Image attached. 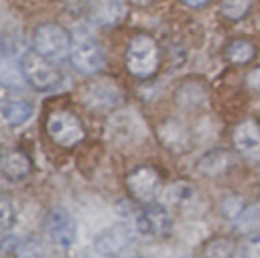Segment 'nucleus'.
Instances as JSON below:
<instances>
[{
	"instance_id": "nucleus-1",
	"label": "nucleus",
	"mask_w": 260,
	"mask_h": 258,
	"mask_svg": "<svg viewBox=\"0 0 260 258\" xmlns=\"http://www.w3.org/2000/svg\"><path fill=\"white\" fill-rule=\"evenodd\" d=\"M18 67L26 83L37 91H53L61 85V71L57 65L43 55H39L35 49H26L20 53Z\"/></svg>"
},
{
	"instance_id": "nucleus-2",
	"label": "nucleus",
	"mask_w": 260,
	"mask_h": 258,
	"mask_svg": "<svg viewBox=\"0 0 260 258\" xmlns=\"http://www.w3.org/2000/svg\"><path fill=\"white\" fill-rule=\"evenodd\" d=\"M160 65V49L154 37L136 35L126 51V67L138 79H148L158 71Z\"/></svg>"
},
{
	"instance_id": "nucleus-3",
	"label": "nucleus",
	"mask_w": 260,
	"mask_h": 258,
	"mask_svg": "<svg viewBox=\"0 0 260 258\" xmlns=\"http://www.w3.org/2000/svg\"><path fill=\"white\" fill-rule=\"evenodd\" d=\"M71 35L55 22L41 24L32 37V49L49 61H61L71 53Z\"/></svg>"
},
{
	"instance_id": "nucleus-4",
	"label": "nucleus",
	"mask_w": 260,
	"mask_h": 258,
	"mask_svg": "<svg viewBox=\"0 0 260 258\" xmlns=\"http://www.w3.org/2000/svg\"><path fill=\"white\" fill-rule=\"evenodd\" d=\"M45 128H47L49 138L63 148L77 146L85 136V130H83V124L79 122V118L69 112H63V110L51 112L47 116Z\"/></svg>"
},
{
	"instance_id": "nucleus-5",
	"label": "nucleus",
	"mask_w": 260,
	"mask_h": 258,
	"mask_svg": "<svg viewBox=\"0 0 260 258\" xmlns=\"http://www.w3.org/2000/svg\"><path fill=\"white\" fill-rule=\"evenodd\" d=\"M69 61L71 65L83 73V75H93L104 67V51L100 47V43L95 39L89 37H79L77 41H73L71 45V53H69Z\"/></svg>"
},
{
	"instance_id": "nucleus-6",
	"label": "nucleus",
	"mask_w": 260,
	"mask_h": 258,
	"mask_svg": "<svg viewBox=\"0 0 260 258\" xmlns=\"http://www.w3.org/2000/svg\"><path fill=\"white\" fill-rule=\"evenodd\" d=\"M126 187L136 201H140L144 205L152 203L160 189V173H158V169L148 167V165L136 167L126 179Z\"/></svg>"
},
{
	"instance_id": "nucleus-7",
	"label": "nucleus",
	"mask_w": 260,
	"mask_h": 258,
	"mask_svg": "<svg viewBox=\"0 0 260 258\" xmlns=\"http://www.w3.org/2000/svg\"><path fill=\"white\" fill-rule=\"evenodd\" d=\"M45 232L49 240L59 248H71L77 238L75 219L63 207H53L45 217Z\"/></svg>"
},
{
	"instance_id": "nucleus-8",
	"label": "nucleus",
	"mask_w": 260,
	"mask_h": 258,
	"mask_svg": "<svg viewBox=\"0 0 260 258\" xmlns=\"http://www.w3.org/2000/svg\"><path fill=\"white\" fill-rule=\"evenodd\" d=\"M173 219L169 209L162 203H146L138 215H136V230L142 236H150V238H162L171 232Z\"/></svg>"
},
{
	"instance_id": "nucleus-9",
	"label": "nucleus",
	"mask_w": 260,
	"mask_h": 258,
	"mask_svg": "<svg viewBox=\"0 0 260 258\" xmlns=\"http://www.w3.org/2000/svg\"><path fill=\"white\" fill-rule=\"evenodd\" d=\"M132 242V234L128 230L126 223H114L106 230H102L95 240H93V246H95V252L106 256V258H114V256H120Z\"/></svg>"
},
{
	"instance_id": "nucleus-10",
	"label": "nucleus",
	"mask_w": 260,
	"mask_h": 258,
	"mask_svg": "<svg viewBox=\"0 0 260 258\" xmlns=\"http://www.w3.org/2000/svg\"><path fill=\"white\" fill-rule=\"evenodd\" d=\"M234 148L250 163H260V126L256 120H244L234 128Z\"/></svg>"
},
{
	"instance_id": "nucleus-11",
	"label": "nucleus",
	"mask_w": 260,
	"mask_h": 258,
	"mask_svg": "<svg viewBox=\"0 0 260 258\" xmlns=\"http://www.w3.org/2000/svg\"><path fill=\"white\" fill-rule=\"evenodd\" d=\"M128 6L124 0H89L87 18L95 26H114L126 18Z\"/></svg>"
},
{
	"instance_id": "nucleus-12",
	"label": "nucleus",
	"mask_w": 260,
	"mask_h": 258,
	"mask_svg": "<svg viewBox=\"0 0 260 258\" xmlns=\"http://www.w3.org/2000/svg\"><path fill=\"white\" fill-rule=\"evenodd\" d=\"M120 102H122V89L110 79L93 81L85 89V104L91 106L93 110H100V112L110 110V108H116Z\"/></svg>"
},
{
	"instance_id": "nucleus-13",
	"label": "nucleus",
	"mask_w": 260,
	"mask_h": 258,
	"mask_svg": "<svg viewBox=\"0 0 260 258\" xmlns=\"http://www.w3.org/2000/svg\"><path fill=\"white\" fill-rule=\"evenodd\" d=\"M35 114V106L28 100H0V122L8 128L24 126Z\"/></svg>"
},
{
	"instance_id": "nucleus-14",
	"label": "nucleus",
	"mask_w": 260,
	"mask_h": 258,
	"mask_svg": "<svg viewBox=\"0 0 260 258\" xmlns=\"http://www.w3.org/2000/svg\"><path fill=\"white\" fill-rule=\"evenodd\" d=\"M30 171H32V163H30L28 154H24L20 150H12L0 160V173L8 181H14V183L22 181L30 175Z\"/></svg>"
},
{
	"instance_id": "nucleus-15",
	"label": "nucleus",
	"mask_w": 260,
	"mask_h": 258,
	"mask_svg": "<svg viewBox=\"0 0 260 258\" xmlns=\"http://www.w3.org/2000/svg\"><path fill=\"white\" fill-rule=\"evenodd\" d=\"M256 57V45L248 39H234L225 45V59L234 65H246Z\"/></svg>"
},
{
	"instance_id": "nucleus-16",
	"label": "nucleus",
	"mask_w": 260,
	"mask_h": 258,
	"mask_svg": "<svg viewBox=\"0 0 260 258\" xmlns=\"http://www.w3.org/2000/svg\"><path fill=\"white\" fill-rule=\"evenodd\" d=\"M234 254H236V242L225 236L211 238L203 246V258H232Z\"/></svg>"
},
{
	"instance_id": "nucleus-17",
	"label": "nucleus",
	"mask_w": 260,
	"mask_h": 258,
	"mask_svg": "<svg viewBox=\"0 0 260 258\" xmlns=\"http://www.w3.org/2000/svg\"><path fill=\"white\" fill-rule=\"evenodd\" d=\"M250 6H252V0H221L219 10L223 18L236 22V20H242L250 12Z\"/></svg>"
},
{
	"instance_id": "nucleus-18",
	"label": "nucleus",
	"mask_w": 260,
	"mask_h": 258,
	"mask_svg": "<svg viewBox=\"0 0 260 258\" xmlns=\"http://www.w3.org/2000/svg\"><path fill=\"white\" fill-rule=\"evenodd\" d=\"M185 136H187L185 128L181 124H177V122H169L167 126L160 128V138H162V142H165L167 148L179 150L177 144H181V148H185Z\"/></svg>"
},
{
	"instance_id": "nucleus-19",
	"label": "nucleus",
	"mask_w": 260,
	"mask_h": 258,
	"mask_svg": "<svg viewBox=\"0 0 260 258\" xmlns=\"http://www.w3.org/2000/svg\"><path fill=\"white\" fill-rule=\"evenodd\" d=\"M16 223V209L10 199L0 197V234H6Z\"/></svg>"
},
{
	"instance_id": "nucleus-20",
	"label": "nucleus",
	"mask_w": 260,
	"mask_h": 258,
	"mask_svg": "<svg viewBox=\"0 0 260 258\" xmlns=\"http://www.w3.org/2000/svg\"><path fill=\"white\" fill-rule=\"evenodd\" d=\"M16 258H45V248L39 240L28 238L16 246Z\"/></svg>"
},
{
	"instance_id": "nucleus-21",
	"label": "nucleus",
	"mask_w": 260,
	"mask_h": 258,
	"mask_svg": "<svg viewBox=\"0 0 260 258\" xmlns=\"http://www.w3.org/2000/svg\"><path fill=\"white\" fill-rule=\"evenodd\" d=\"M6 69H8L10 73H14V65H12V61H10L8 43H6V39H4L2 33H0V79H4V81L8 83V73H6ZM14 75H16V73H14Z\"/></svg>"
},
{
	"instance_id": "nucleus-22",
	"label": "nucleus",
	"mask_w": 260,
	"mask_h": 258,
	"mask_svg": "<svg viewBox=\"0 0 260 258\" xmlns=\"http://www.w3.org/2000/svg\"><path fill=\"white\" fill-rule=\"evenodd\" d=\"M191 195H193V187L187 185V183H175V185L169 187V191H167V199H169L171 203H183V201H187Z\"/></svg>"
},
{
	"instance_id": "nucleus-23",
	"label": "nucleus",
	"mask_w": 260,
	"mask_h": 258,
	"mask_svg": "<svg viewBox=\"0 0 260 258\" xmlns=\"http://www.w3.org/2000/svg\"><path fill=\"white\" fill-rule=\"evenodd\" d=\"M242 256L244 258H260V234H256L244 242Z\"/></svg>"
},
{
	"instance_id": "nucleus-24",
	"label": "nucleus",
	"mask_w": 260,
	"mask_h": 258,
	"mask_svg": "<svg viewBox=\"0 0 260 258\" xmlns=\"http://www.w3.org/2000/svg\"><path fill=\"white\" fill-rule=\"evenodd\" d=\"M248 85L252 89H260V65L254 67L250 73H248Z\"/></svg>"
},
{
	"instance_id": "nucleus-25",
	"label": "nucleus",
	"mask_w": 260,
	"mask_h": 258,
	"mask_svg": "<svg viewBox=\"0 0 260 258\" xmlns=\"http://www.w3.org/2000/svg\"><path fill=\"white\" fill-rule=\"evenodd\" d=\"M181 2L187 4V6H191V8H201V6L209 4V0H181Z\"/></svg>"
},
{
	"instance_id": "nucleus-26",
	"label": "nucleus",
	"mask_w": 260,
	"mask_h": 258,
	"mask_svg": "<svg viewBox=\"0 0 260 258\" xmlns=\"http://www.w3.org/2000/svg\"><path fill=\"white\" fill-rule=\"evenodd\" d=\"M130 2H134V4H138V6H146V4H150L152 0H130Z\"/></svg>"
}]
</instances>
